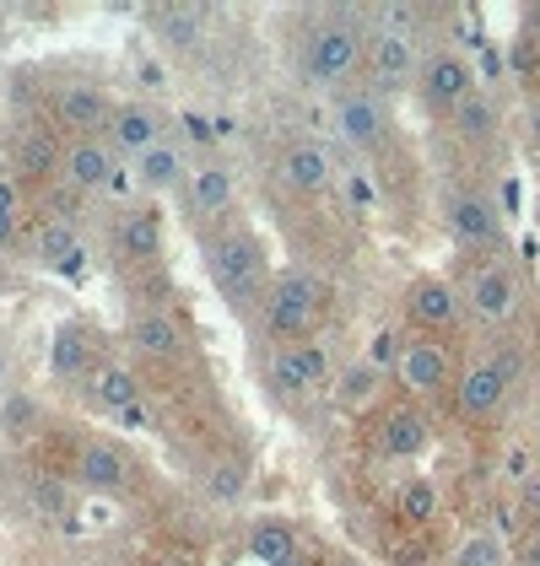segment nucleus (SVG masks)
<instances>
[{
    "label": "nucleus",
    "mask_w": 540,
    "mask_h": 566,
    "mask_svg": "<svg viewBox=\"0 0 540 566\" xmlns=\"http://www.w3.org/2000/svg\"><path fill=\"white\" fill-rule=\"evenodd\" d=\"M324 303H330L324 275H314V270H281V275H270V292L260 303V324H266L270 340L298 346V340H314Z\"/></svg>",
    "instance_id": "f257e3e1"
},
{
    "label": "nucleus",
    "mask_w": 540,
    "mask_h": 566,
    "mask_svg": "<svg viewBox=\"0 0 540 566\" xmlns=\"http://www.w3.org/2000/svg\"><path fill=\"white\" fill-rule=\"evenodd\" d=\"M206 275H211V286L222 292V303L238 307V313L266 303V292H270L266 243H260L249 227H232L222 238H211V243H206Z\"/></svg>",
    "instance_id": "f03ea898"
},
{
    "label": "nucleus",
    "mask_w": 540,
    "mask_h": 566,
    "mask_svg": "<svg viewBox=\"0 0 540 566\" xmlns=\"http://www.w3.org/2000/svg\"><path fill=\"white\" fill-rule=\"evenodd\" d=\"M367 39L373 33H362L357 22H319L314 33H309V44H303V76L314 82V87H341L357 76L362 65H367Z\"/></svg>",
    "instance_id": "7ed1b4c3"
},
{
    "label": "nucleus",
    "mask_w": 540,
    "mask_h": 566,
    "mask_svg": "<svg viewBox=\"0 0 540 566\" xmlns=\"http://www.w3.org/2000/svg\"><path fill=\"white\" fill-rule=\"evenodd\" d=\"M459 297H465V313L481 318V324H508L519 303H525V286H519V270L502 260V254H487L465 270L459 281Z\"/></svg>",
    "instance_id": "20e7f679"
},
{
    "label": "nucleus",
    "mask_w": 540,
    "mask_h": 566,
    "mask_svg": "<svg viewBox=\"0 0 540 566\" xmlns=\"http://www.w3.org/2000/svg\"><path fill=\"white\" fill-rule=\"evenodd\" d=\"M481 92V76H476V65L459 54V49H433L427 60H422V76H416V97L438 114V119H449L459 103H470Z\"/></svg>",
    "instance_id": "39448f33"
},
{
    "label": "nucleus",
    "mask_w": 540,
    "mask_h": 566,
    "mask_svg": "<svg viewBox=\"0 0 540 566\" xmlns=\"http://www.w3.org/2000/svg\"><path fill=\"white\" fill-rule=\"evenodd\" d=\"M395 378H401L405 399H438L444 389H454L459 373H454L449 340H438V335H416V340H405Z\"/></svg>",
    "instance_id": "423d86ee"
},
{
    "label": "nucleus",
    "mask_w": 540,
    "mask_h": 566,
    "mask_svg": "<svg viewBox=\"0 0 540 566\" xmlns=\"http://www.w3.org/2000/svg\"><path fill=\"white\" fill-rule=\"evenodd\" d=\"M335 135L352 146V151H378L390 140V97H378L373 87H346L330 108Z\"/></svg>",
    "instance_id": "0eeeda50"
},
{
    "label": "nucleus",
    "mask_w": 540,
    "mask_h": 566,
    "mask_svg": "<svg viewBox=\"0 0 540 566\" xmlns=\"http://www.w3.org/2000/svg\"><path fill=\"white\" fill-rule=\"evenodd\" d=\"M270 384L287 394V399H309V394L335 389V367H330V350H324V340L276 346V356H270Z\"/></svg>",
    "instance_id": "6e6552de"
},
{
    "label": "nucleus",
    "mask_w": 540,
    "mask_h": 566,
    "mask_svg": "<svg viewBox=\"0 0 540 566\" xmlns=\"http://www.w3.org/2000/svg\"><path fill=\"white\" fill-rule=\"evenodd\" d=\"M405 313L422 335H449L465 324V297H459V281L449 275H416L405 286Z\"/></svg>",
    "instance_id": "1a4fd4ad"
},
{
    "label": "nucleus",
    "mask_w": 540,
    "mask_h": 566,
    "mask_svg": "<svg viewBox=\"0 0 540 566\" xmlns=\"http://www.w3.org/2000/svg\"><path fill=\"white\" fill-rule=\"evenodd\" d=\"M422 76V54H416V39L405 33H373L367 39V87L378 97H395V92H411Z\"/></svg>",
    "instance_id": "9d476101"
},
{
    "label": "nucleus",
    "mask_w": 540,
    "mask_h": 566,
    "mask_svg": "<svg viewBox=\"0 0 540 566\" xmlns=\"http://www.w3.org/2000/svg\"><path fill=\"white\" fill-rule=\"evenodd\" d=\"M508 378L497 373L487 356H476V361H465L459 367V384H454V410H459V421H470V427H487L502 416V405H508Z\"/></svg>",
    "instance_id": "9b49d317"
},
{
    "label": "nucleus",
    "mask_w": 540,
    "mask_h": 566,
    "mask_svg": "<svg viewBox=\"0 0 540 566\" xmlns=\"http://www.w3.org/2000/svg\"><path fill=\"white\" fill-rule=\"evenodd\" d=\"M373 437H378V453H384V459L411 464V459H422V453H427V442H433V421H427V410H422L416 399H395V405H384V410H378Z\"/></svg>",
    "instance_id": "f8f14e48"
},
{
    "label": "nucleus",
    "mask_w": 540,
    "mask_h": 566,
    "mask_svg": "<svg viewBox=\"0 0 540 566\" xmlns=\"http://www.w3.org/2000/svg\"><path fill=\"white\" fill-rule=\"evenodd\" d=\"M114 97L103 87H87V82H71V87L54 92V119H60V130H71V140H97V135H108L114 125Z\"/></svg>",
    "instance_id": "ddd939ff"
},
{
    "label": "nucleus",
    "mask_w": 540,
    "mask_h": 566,
    "mask_svg": "<svg viewBox=\"0 0 540 566\" xmlns=\"http://www.w3.org/2000/svg\"><path fill=\"white\" fill-rule=\"evenodd\" d=\"M444 227H449L454 243H465V249H497L502 243V217H497V206L487 195H449Z\"/></svg>",
    "instance_id": "4468645a"
},
{
    "label": "nucleus",
    "mask_w": 540,
    "mask_h": 566,
    "mask_svg": "<svg viewBox=\"0 0 540 566\" xmlns=\"http://www.w3.org/2000/svg\"><path fill=\"white\" fill-rule=\"evenodd\" d=\"M120 157H146L152 146H163L168 140V119L152 108V103H120L114 108V125H108V135H103Z\"/></svg>",
    "instance_id": "2eb2a0df"
},
{
    "label": "nucleus",
    "mask_w": 540,
    "mask_h": 566,
    "mask_svg": "<svg viewBox=\"0 0 540 566\" xmlns=\"http://www.w3.org/2000/svg\"><path fill=\"white\" fill-rule=\"evenodd\" d=\"M65 184L97 195V189H114L120 184V151L97 135V140H65Z\"/></svg>",
    "instance_id": "dca6fc26"
},
{
    "label": "nucleus",
    "mask_w": 540,
    "mask_h": 566,
    "mask_svg": "<svg viewBox=\"0 0 540 566\" xmlns=\"http://www.w3.org/2000/svg\"><path fill=\"white\" fill-rule=\"evenodd\" d=\"M44 367H49V378H60V384L92 378V335L82 318H60V324L49 329Z\"/></svg>",
    "instance_id": "f3484780"
},
{
    "label": "nucleus",
    "mask_w": 540,
    "mask_h": 566,
    "mask_svg": "<svg viewBox=\"0 0 540 566\" xmlns=\"http://www.w3.org/2000/svg\"><path fill=\"white\" fill-rule=\"evenodd\" d=\"M276 174H281V184H287L292 195H324V189L335 184V157H330L319 140H292V146L281 151Z\"/></svg>",
    "instance_id": "a211bd4d"
},
{
    "label": "nucleus",
    "mask_w": 540,
    "mask_h": 566,
    "mask_svg": "<svg viewBox=\"0 0 540 566\" xmlns=\"http://www.w3.org/2000/svg\"><path fill=\"white\" fill-rule=\"evenodd\" d=\"M131 350L146 361H179L184 356V324L163 307H146L131 318Z\"/></svg>",
    "instance_id": "6ab92c4d"
},
{
    "label": "nucleus",
    "mask_w": 540,
    "mask_h": 566,
    "mask_svg": "<svg viewBox=\"0 0 540 566\" xmlns=\"http://www.w3.org/2000/svg\"><path fill=\"white\" fill-rule=\"evenodd\" d=\"M76 480L87 485V491H97V496H114V491H125L131 485V459L114 448V442H82L76 448Z\"/></svg>",
    "instance_id": "aec40b11"
},
{
    "label": "nucleus",
    "mask_w": 540,
    "mask_h": 566,
    "mask_svg": "<svg viewBox=\"0 0 540 566\" xmlns=\"http://www.w3.org/2000/svg\"><path fill=\"white\" fill-rule=\"evenodd\" d=\"M87 399L97 405V410L125 416V410H135V405H141V378H135L125 361H103V367H92Z\"/></svg>",
    "instance_id": "412c9836"
},
{
    "label": "nucleus",
    "mask_w": 540,
    "mask_h": 566,
    "mask_svg": "<svg viewBox=\"0 0 540 566\" xmlns=\"http://www.w3.org/2000/svg\"><path fill=\"white\" fill-rule=\"evenodd\" d=\"M114 243H120L125 260H157V254H163V217H157L152 206H135V211L120 217Z\"/></svg>",
    "instance_id": "4be33fe9"
},
{
    "label": "nucleus",
    "mask_w": 540,
    "mask_h": 566,
    "mask_svg": "<svg viewBox=\"0 0 540 566\" xmlns=\"http://www.w3.org/2000/svg\"><path fill=\"white\" fill-rule=\"evenodd\" d=\"M135 189L141 195H168V189H179L184 184V151L174 146V140H163V146H152L146 157H135Z\"/></svg>",
    "instance_id": "5701e85b"
},
{
    "label": "nucleus",
    "mask_w": 540,
    "mask_h": 566,
    "mask_svg": "<svg viewBox=\"0 0 540 566\" xmlns=\"http://www.w3.org/2000/svg\"><path fill=\"white\" fill-rule=\"evenodd\" d=\"M249 556L260 566H298L303 545H298V534H292L287 518H260L249 528Z\"/></svg>",
    "instance_id": "b1692460"
},
{
    "label": "nucleus",
    "mask_w": 540,
    "mask_h": 566,
    "mask_svg": "<svg viewBox=\"0 0 540 566\" xmlns=\"http://www.w3.org/2000/svg\"><path fill=\"white\" fill-rule=\"evenodd\" d=\"M152 28H157L163 49H174V54H189V49L200 44L206 11H200V6H163V11L152 17Z\"/></svg>",
    "instance_id": "393cba45"
},
{
    "label": "nucleus",
    "mask_w": 540,
    "mask_h": 566,
    "mask_svg": "<svg viewBox=\"0 0 540 566\" xmlns=\"http://www.w3.org/2000/svg\"><path fill=\"white\" fill-rule=\"evenodd\" d=\"M82 243H76V232L65 227V221H49L44 232L33 238V260L44 264V270H65V275H76L82 270Z\"/></svg>",
    "instance_id": "a878e982"
},
{
    "label": "nucleus",
    "mask_w": 540,
    "mask_h": 566,
    "mask_svg": "<svg viewBox=\"0 0 540 566\" xmlns=\"http://www.w3.org/2000/svg\"><path fill=\"white\" fill-rule=\"evenodd\" d=\"M497 125H502V114H497V103L487 97V92H476L470 103H459L449 114V130L465 140V146H487L497 135Z\"/></svg>",
    "instance_id": "bb28decb"
},
{
    "label": "nucleus",
    "mask_w": 540,
    "mask_h": 566,
    "mask_svg": "<svg viewBox=\"0 0 540 566\" xmlns=\"http://www.w3.org/2000/svg\"><path fill=\"white\" fill-rule=\"evenodd\" d=\"M17 168L28 178H54L65 174V146H54L49 130H22L17 135Z\"/></svg>",
    "instance_id": "cd10ccee"
},
{
    "label": "nucleus",
    "mask_w": 540,
    "mask_h": 566,
    "mask_svg": "<svg viewBox=\"0 0 540 566\" xmlns=\"http://www.w3.org/2000/svg\"><path fill=\"white\" fill-rule=\"evenodd\" d=\"M189 195H195V211H200V217H227V211H232V200H238V184H232L227 168L206 163V168H195Z\"/></svg>",
    "instance_id": "c85d7f7f"
},
{
    "label": "nucleus",
    "mask_w": 540,
    "mask_h": 566,
    "mask_svg": "<svg viewBox=\"0 0 540 566\" xmlns=\"http://www.w3.org/2000/svg\"><path fill=\"white\" fill-rule=\"evenodd\" d=\"M0 432L11 437V442H28V437L44 432V405L33 399L28 389H11L0 394Z\"/></svg>",
    "instance_id": "c756f323"
},
{
    "label": "nucleus",
    "mask_w": 540,
    "mask_h": 566,
    "mask_svg": "<svg viewBox=\"0 0 540 566\" xmlns=\"http://www.w3.org/2000/svg\"><path fill=\"white\" fill-rule=\"evenodd\" d=\"M395 513H401V523H411V528H427V523L444 513V496H438V485L422 475H411L395 491Z\"/></svg>",
    "instance_id": "7c9ffc66"
},
{
    "label": "nucleus",
    "mask_w": 540,
    "mask_h": 566,
    "mask_svg": "<svg viewBox=\"0 0 540 566\" xmlns=\"http://www.w3.org/2000/svg\"><path fill=\"white\" fill-rule=\"evenodd\" d=\"M454 566H513V545L497 539L492 528H476L454 545Z\"/></svg>",
    "instance_id": "2f4dec72"
},
{
    "label": "nucleus",
    "mask_w": 540,
    "mask_h": 566,
    "mask_svg": "<svg viewBox=\"0 0 540 566\" xmlns=\"http://www.w3.org/2000/svg\"><path fill=\"white\" fill-rule=\"evenodd\" d=\"M373 394H378V367H373V361H352V367L335 378V405H341V410H362Z\"/></svg>",
    "instance_id": "473e14b6"
},
{
    "label": "nucleus",
    "mask_w": 540,
    "mask_h": 566,
    "mask_svg": "<svg viewBox=\"0 0 540 566\" xmlns=\"http://www.w3.org/2000/svg\"><path fill=\"white\" fill-rule=\"evenodd\" d=\"M249 491V470L238 464V459H217L211 470H206V496L211 502H238Z\"/></svg>",
    "instance_id": "72a5a7b5"
},
{
    "label": "nucleus",
    "mask_w": 540,
    "mask_h": 566,
    "mask_svg": "<svg viewBox=\"0 0 540 566\" xmlns=\"http://www.w3.org/2000/svg\"><path fill=\"white\" fill-rule=\"evenodd\" d=\"M487 361H492L497 373L508 378V389H519V384L530 378V350L519 346V340H497V346L487 350Z\"/></svg>",
    "instance_id": "f704fd0d"
},
{
    "label": "nucleus",
    "mask_w": 540,
    "mask_h": 566,
    "mask_svg": "<svg viewBox=\"0 0 540 566\" xmlns=\"http://www.w3.org/2000/svg\"><path fill=\"white\" fill-rule=\"evenodd\" d=\"M17 227H22V184L0 174V249L17 243Z\"/></svg>",
    "instance_id": "c9c22d12"
},
{
    "label": "nucleus",
    "mask_w": 540,
    "mask_h": 566,
    "mask_svg": "<svg viewBox=\"0 0 540 566\" xmlns=\"http://www.w3.org/2000/svg\"><path fill=\"white\" fill-rule=\"evenodd\" d=\"M536 475H540L536 453H530V448H525V442H513V448H508V453H502V480H508V485H513V491H519V485H525V480H536Z\"/></svg>",
    "instance_id": "e433bc0d"
},
{
    "label": "nucleus",
    "mask_w": 540,
    "mask_h": 566,
    "mask_svg": "<svg viewBox=\"0 0 540 566\" xmlns=\"http://www.w3.org/2000/svg\"><path fill=\"white\" fill-rule=\"evenodd\" d=\"M346 200H352L357 211H373V206H378V189H373L367 168H352V174H346Z\"/></svg>",
    "instance_id": "4c0bfd02"
},
{
    "label": "nucleus",
    "mask_w": 540,
    "mask_h": 566,
    "mask_svg": "<svg viewBox=\"0 0 540 566\" xmlns=\"http://www.w3.org/2000/svg\"><path fill=\"white\" fill-rule=\"evenodd\" d=\"M513 502H519V518L530 523V528H540V475L525 480V485L513 491Z\"/></svg>",
    "instance_id": "58836bf2"
},
{
    "label": "nucleus",
    "mask_w": 540,
    "mask_h": 566,
    "mask_svg": "<svg viewBox=\"0 0 540 566\" xmlns=\"http://www.w3.org/2000/svg\"><path fill=\"white\" fill-rule=\"evenodd\" d=\"M401 350H405V340L395 329H384V335L373 340V367H401Z\"/></svg>",
    "instance_id": "ea45409f"
},
{
    "label": "nucleus",
    "mask_w": 540,
    "mask_h": 566,
    "mask_svg": "<svg viewBox=\"0 0 540 566\" xmlns=\"http://www.w3.org/2000/svg\"><path fill=\"white\" fill-rule=\"evenodd\" d=\"M513 566H540V528H525L513 539Z\"/></svg>",
    "instance_id": "a19ab883"
},
{
    "label": "nucleus",
    "mask_w": 540,
    "mask_h": 566,
    "mask_svg": "<svg viewBox=\"0 0 540 566\" xmlns=\"http://www.w3.org/2000/svg\"><path fill=\"white\" fill-rule=\"evenodd\" d=\"M33 502H39V513H44V518H65V491H60V485H39V491H33Z\"/></svg>",
    "instance_id": "79ce46f5"
},
{
    "label": "nucleus",
    "mask_w": 540,
    "mask_h": 566,
    "mask_svg": "<svg viewBox=\"0 0 540 566\" xmlns=\"http://www.w3.org/2000/svg\"><path fill=\"white\" fill-rule=\"evenodd\" d=\"M141 87L146 92L163 87V65H157V60H141Z\"/></svg>",
    "instance_id": "37998d69"
},
{
    "label": "nucleus",
    "mask_w": 540,
    "mask_h": 566,
    "mask_svg": "<svg viewBox=\"0 0 540 566\" xmlns=\"http://www.w3.org/2000/svg\"><path fill=\"white\" fill-rule=\"evenodd\" d=\"M120 421H125L131 432H146V427H152V410H146V405H135V410H125Z\"/></svg>",
    "instance_id": "c03bdc74"
},
{
    "label": "nucleus",
    "mask_w": 540,
    "mask_h": 566,
    "mask_svg": "<svg viewBox=\"0 0 540 566\" xmlns=\"http://www.w3.org/2000/svg\"><path fill=\"white\" fill-rule=\"evenodd\" d=\"M525 119H530V135H536V146H540V97L530 103V114H525Z\"/></svg>",
    "instance_id": "a18cd8bd"
},
{
    "label": "nucleus",
    "mask_w": 540,
    "mask_h": 566,
    "mask_svg": "<svg viewBox=\"0 0 540 566\" xmlns=\"http://www.w3.org/2000/svg\"><path fill=\"white\" fill-rule=\"evenodd\" d=\"M6 378H11V356H6V346H0V394H6Z\"/></svg>",
    "instance_id": "49530a36"
},
{
    "label": "nucleus",
    "mask_w": 540,
    "mask_h": 566,
    "mask_svg": "<svg viewBox=\"0 0 540 566\" xmlns=\"http://www.w3.org/2000/svg\"><path fill=\"white\" fill-rule=\"evenodd\" d=\"M157 566H195V556H163Z\"/></svg>",
    "instance_id": "de8ad7c7"
},
{
    "label": "nucleus",
    "mask_w": 540,
    "mask_h": 566,
    "mask_svg": "<svg viewBox=\"0 0 540 566\" xmlns=\"http://www.w3.org/2000/svg\"><path fill=\"white\" fill-rule=\"evenodd\" d=\"M530 28H536V39H540V6H536V11H530Z\"/></svg>",
    "instance_id": "09e8293b"
},
{
    "label": "nucleus",
    "mask_w": 540,
    "mask_h": 566,
    "mask_svg": "<svg viewBox=\"0 0 540 566\" xmlns=\"http://www.w3.org/2000/svg\"><path fill=\"white\" fill-rule=\"evenodd\" d=\"M536 367H540V346H536Z\"/></svg>",
    "instance_id": "8fccbe9b"
},
{
    "label": "nucleus",
    "mask_w": 540,
    "mask_h": 566,
    "mask_svg": "<svg viewBox=\"0 0 540 566\" xmlns=\"http://www.w3.org/2000/svg\"><path fill=\"white\" fill-rule=\"evenodd\" d=\"M335 566H352V562H335Z\"/></svg>",
    "instance_id": "3c124183"
}]
</instances>
